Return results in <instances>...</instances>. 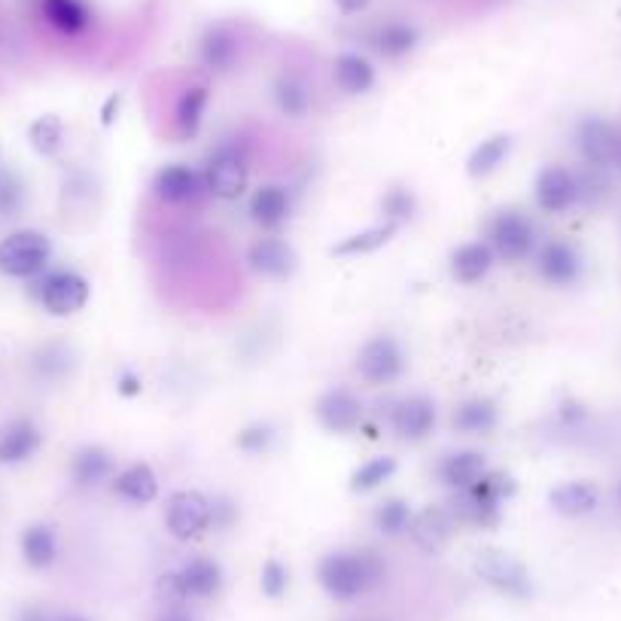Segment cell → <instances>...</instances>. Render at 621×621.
<instances>
[{
    "mask_svg": "<svg viewBox=\"0 0 621 621\" xmlns=\"http://www.w3.org/2000/svg\"><path fill=\"white\" fill-rule=\"evenodd\" d=\"M515 490H518V485H515V478L506 473V470H487V473L470 487L473 497L490 503V506H503L509 497H515Z\"/></svg>",
    "mask_w": 621,
    "mask_h": 621,
    "instance_id": "74e56055",
    "label": "cell"
},
{
    "mask_svg": "<svg viewBox=\"0 0 621 621\" xmlns=\"http://www.w3.org/2000/svg\"><path fill=\"white\" fill-rule=\"evenodd\" d=\"M247 262L266 281H286L293 278L298 269V253L293 244L278 238V235H266L247 247Z\"/></svg>",
    "mask_w": 621,
    "mask_h": 621,
    "instance_id": "7c38bea8",
    "label": "cell"
},
{
    "mask_svg": "<svg viewBox=\"0 0 621 621\" xmlns=\"http://www.w3.org/2000/svg\"><path fill=\"white\" fill-rule=\"evenodd\" d=\"M202 183L204 192L219 199V202H238L247 192V183H250V165H247L244 149L235 147V144H219L207 156Z\"/></svg>",
    "mask_w": 621,
    "mask_h": 621,
    "instance_id": "5b68a950",
    "label": "cell"
},
{
    "mask_svg": "<svg viewBox=\"0 0 621 621\" xmlns=\"http://www.w3.org/2000/svg\"><path fill=\"white\" fill-rule=\"evenodd\" d=\"M473 569L478 579L490 585L497 595L512 597V600H530L533 597V579L527 567L512 557L509 552H500V549H482L475 554Z\"/></svg>",
    "mask_w": 621,
    "mask_h": 621,
    "instance_id": "8992f818",
    "label": "cell"
},
{
    "mask_svg": "<svg viewBox=\"0 0 621 621\" xmlns=\"http://www.w3.org/2000/svg\"><path fill=\"white\" fill-rule=\"evenodd\" d=\"M31 369H34V379L41 384H65L77 372V353L70 351L68 345L53 341V345H43L41 351L34 353Z\"/></svg>",
    "mask_w": 621,
    "mask_h": 621,
    "instance_id": "d4e9b609",
    "label": "cell"
},
{
    "mask_svg": "<svg viewBox=\"0 0 621 621\" xmlns=\"http://www.w3.org/2000/svg\"><path fill=\"white\" fill-rule=\"evenodd\" d=\"M372 0H336V7L341 10L345 15H357V13H363L365 7H369Z\"/></svg>",
    "mask_w": 621,
    "mask_h": 621,
    "instance_id": "816d5d0a",
    "label": "cell"
},
{
    "mask_svg": "<svg viewBox=\"0 0 621 621\" xmlns=\"http://www.w3.org/2000/svg\"><path fill=\"white\" fill-rule=\"evenodd\" d=\"M487 244L503 262H524L540 250V229L524 211H500L487 226Z\"/></svg>",
    "mask_w": 621,
    "mask_h": 621,
    "instance_id": "277c9868",
    "label": "cell"
},
{
    "mask_svg": "<svg viewBox=\"0 0 621 621\" xmlns=\"http://www.w3.org/2000/svg\"><path fill=\"white\" fill-rule=\"evenodd\" d=\"M314 418L324 430L348 436V432H357L363 427L365 408L357 393H351L348 387H332L314 403Z\"/></svg>",
    "mask_w": 621,
    "mask_h": 621,
    "instance_id": "30bf717a",
    "label": "cell"
},
{
    "mask_svg": "<svg viewBox=\"0 0 621 621\" xmlns=\"http://www.w3.org/2000/svg\"><path fill=\"white\" fill-rule=\"evenodd\" d=\"M381 211L387 216V223H406L415 216L418 211V199H415V192L406 190V187H393L381 195Z\"/></svg>",
    "mask_w": 621,
    "mask_h": 621,
    "instance_id": "b9f144b4",
    "label": "cell"
},
{
    "mask_svg": "<svg viewBox=\"0 0 621 621\" xmlns=\"http://www.w3.org/2000/svg\"><path fill=\"white\" fill-rule=\"evenodd\" d=\"M41 7L46 22L68 37H80L92 25V13L82 0H41Z\"/></svg>",
    "mask_w": 621,
    "mask_h": 621,
    "instance_id": "4dcf8cb0",
    "label": "cell"
},
{
    "mask_svg": "<svg viewBox=\"0 0 621 621\" xmlns=\"http://www.w3.org/2000/svg\"><path fill=\"white\" fill-rule=\"evenodd\" d=\"M238 518H241V509H238V503L232 500L229 494H214L211 497V530H229Z\"/></svg>",
    "mask_w": 621,
    "mask_h": 621,
    "instance_id": "bcb514c9",
    "label": "cell"
},
{
    "mask_svg": "<svg viewBox=\"0 0 621 621\" xmlns=\"http://www.w3.org/2000/svg\"><path fill=\"white\" fill-rule=\"evenodd\" d=\"M116 475V458L104 445H82L70 458V482L80 490H95Z\"/></svg>",
    "mask_w": 621,
    "mask_h": 621,
    "instance_id": "e0dca14e",
    "label": "cell"
},
{
    "mask_svg": "<svg viewBox=\"0 0 621 621\" xmlns=\"http://www.w3.org/2000/svg\"><path fill=\"white\" fill-rule=\"evenodd\" d=\"M332 80L345 95H365L375 86V68L360 53H341L332 65Z\"/></svg>",
    "mask_w": 621,
    "mask_h": 621,
    "instance_id": "f546056e",
    "label": "cell"
},
{
    "mask_svg": "<svg viewBox=\"0 0 621 621\" xmlns=\"http://www.w3.org/2000/svg\"><path fill=\"white\" fill-rule=\"evenodd\" d=\"M619 500H621V482H619Z\"/></svg>",
    "mask_w": 621,
    "mask_h": 621,
    "instance_id": "9f6ffc18",
    "label": "cell"
},
{
    "mask_svg": "<svg viewBox=\"0 0 621 621\" xmlns=\"http://www.w3.org/2000/svg\"><path fill=\"white\" fill-rule=\"evenodd\" d=\"M533 199L545 214H567L569 207L579 204L576 171H569L564 165H545L533 183Z\"/></svg>",
    "mask_w": 621,
    "mask_h": 621,
    "instance_id": "8fae6325",
    "label": "cell"
},
{
    "mask_svg": "<svg viewBox=\"0 0 621 621\" xmlns=\"http://www.w3.org/2000/svg\"><path fill=\"white\" fill-rule=\"evenodd\" d=\"M420 43V31L411 22H399V19H393V22H381L372 34H369V46L381 55V58H387V61H399V58H406L418 49Z\"/></svg>",
    "mask_w": 621,
    "mask_h": 621,
    "instance_id": "44dd1931",
    "label": "cell"
},
{
    "mask_svg": "<svg viewBox=\"0 0 621 621\" xmlns=\"http://www.w3.org/2000/svg\"><path fill=\"white\" fill-rule=\"evenodd\" d=\"M43 445L41 427L31 418H15L0 430V463L13 466V463H25L37 454Z\"/></svg>",
    "mask_w": 621,
    "mask_h": 621,
    "instance_id": "ffe728a7",
    "label": "cell"
},
{
    "mask_svg": "<svg viewBox=\"0 0 621 621\" xmlns=\"http://www.w3.org/2000/svg\"><path fill=\"white\" fill-rule=\"evenodd\" d=\"M576 147H579L585 165L607 171L609 165L619 162L621 132L616 128V122L603 120V116H582L576 125Z\"/></svg>",
    "mask_w": 621,
    "mask_h": 621,
    "instance_id": "9c48e42d",
    "label": "cell"
},
{
    "mask_svg": "<svg viewBox=\"0 0 621 621\" xmlns=\"http://www.w3.org/2000/svg\"><path fill=\"white\" fill-rule=\"evenodd\" d=\"M259 588H262V595L271 597V600L284 597L286 588H290V569H286L281 561L269 557V561L262 564V569H259Z\"/></svg>",
    "mask_w": 621,
    "mask_h": 621,
    "instance_id": "7bdbcfd3",
    "label": "cell"
},
{
    "mask_svg": "<svg viewBox=\"0 0 621 621\" xmlns=\"http://www.w3.org/2000/svg\"><path fill=\"white\" fill-rule=\"evenodd\" d=\"M616 165H619V168H621V147H619V162H616Z\"/></svg>",
    "mask_w": 621,
    "mask_h": 621,
    "instance_id": "11a10c76",
    "label": "cell"
},
{
    "mask_svg": "<svg viewBox=\"0 0 621 621\" xmlns=\"http://www.w3.org/2000/svg\"><path fill=\"white\" fill-rule=\"evenodd\" d=\"M27 140L41 156H55L58 149L65 147V125L58 116H41V120L31 122Z\"/></svg>",
    "mask_w": 621,
    "mask_h": 621,
    "instance_id": "f35d334b",
    "label": "cell"
},
{
    "mask_svg": "<svg viewBox=\"0 0 621 621\" xmlns=\"http://www.w3.org/2000/svg\"><path fill=\"white\" fill-rule=\"evenodd\" d=\"M509 153H512V135L485 137V140L470 153V159H466V174L475 177V180L490 177L509 159Z\"/></svg>",
    "mask_w": 621,
    "mask_h": 621,
    "instance_id": "836d02e7",
    "label": "cell"
},
{
    "mask_svg": "<svg viewBox=\"0 0 621 621\" xmlns=\"http://www.w3.org/2000/svg\"><path fill=\"white\" fill-rule=\"evenodd\" d=\"M274 439H278L274 427L266 424V420H257V424H247L244 430H238V436H235V445H238V451H244V454H253V458H259V454H269L271 445H274Z\"/></svg>",
    "mask_w": 621,
    "mask_h": 621,
    "instance_id": "ab89813d",
    "label": "cell"
},
{
    "mask_svg": "<svg viewBox=\"0 0 621 621\" xmlns=\"http://www.w3.org/2000/svg\"><path fill=\"white\" fill-rule=\"evenodd\" d=\"M22 557L31 569H49L58 557V533L53 524H31L22 530Z\"/></svg>",
    "mask_w": 621,
    "mask_h": 621,
    "instance_id": "d6a6232c",
    "label": "cell"
},
{
    "mask_svg": "<svg viewBox=\"0 0 621 621\" xmlns=\"http://www.w3.org/2000/svg\"><path fill=\"white\" fill-rule=\"evenodd\" d=\"M204 190L202 177L192 171L190 165H165L159 174L153 177V192L165 204H190Z\"/></svg>",
    "mask_w": 621,
    "mask_h": 621,
    "instance_id": "d6986e66",
    "label": "cell"
},
{
    "mask_svg": "<svg viewBox=\"0 0 621 621\" xmlns=\"http://www.w3.org/2000/svg\"><path fill=\"white\" fill-rule=\"evenodd\" d=\"M153 621H199V619H195V612H190L187 607H162V612H159Z\"/></svg>",
    "mask_w": 621,
    "mask_h": 621,
    "instance_id": "c3c4849f",
    "label": "cell"
},
{
    "mask_svg": "<svg viewBox=\"0 0 621 621\" xmlns=\"http://www.w3.org/2000/svg\"><path fill=\"white\" fill-rule=\"evenodd\" d=\"M290 192L286 187H278V183H266L259 187L253 195H250V219L262 226V229H281L286 219H290Z\"/></svg>",
    "mask_w": 621,
    "mask_h": 621,
    "instance_id": "603a6c76",
    "label": "cell"
},
{
    "mask_svg": "<svg viewBox=\"0 0 621 621\" xmlns=\"http://www.w3.org/2000/svg\"><path fill=\"white\" fill-rule=\"evenodd\" d=\"M53 262V241L37 229H19L0 241V274L34 281Z\"/></svg>",
    "mask_w": 621,
    "mask_h": 621,
    "instance_id": "3957f363",
    "label": "cell"
},
{
    "mask_svg": "<svg viewBox=\"0 0 621 621\" xmlns=\"http://www.w3.org/2000/svg\"><path fill=\"white\" fill-rule=\"evenodd\" d=\"M561 418L567 420V424H576V420L585 418V408H582L579 403H564V406H561Z\"/></svg>",
    "mask_w": 621,
    "mask_h": 621,
    "instance_id": "f5cc1de1",
    "label": "cell"
},
{
    "mask_svg": "<svg viewBox=\"0 0 621 621\" xmlns=\"http://www.w3.org/2000/svg\"><path fill=\"white\" fill-rule=\"evenodd\" d=\"M207 101H211V89L207 86H190V89H183V95L177 98L174 128L180 140H190V137L199 135Z\"/></svg>",
    "mask_w": 621,
    "mask_h": 621,
    "instance_id": "1f68e13d",
    "label": "cell"
},
{
    "mask_svg": "<svg viewBox=\"0 0 621 621\" xmlns=\"http://www.w3.org/2000/svg\"><path fill=\"white\" fill-rule=\"evenodd\" d=\"M120 108H122V95H110L108 104H104V110H101V125H113V120H116Z\"/></svg>",
    "mask_w": 621,
    "mask_h": 621,
    "instance_id": "f907efd6",
    "label": "cell"
},
{
    "mask_svg": "<svg viewBox=\"0 0 621 621\" xmlns=\"http://www.w3.org/2000/svg\"><path fill=\"white\" fill-rule=\"evenodd\" d=\"M411 503L399 500V497H391V500L379 503V509L372 515V524L379 533L384 537H399L406 533L408 524H411Z\"/></svg>",
    "mask_w": 621,
    "mask_h": 621,
    "instance_id": "d590c367",
    "label": "cell"
},
{
    "mask_svg": "<svg viewBox=\"0 0 621 621\" xmlns=\"http://www.w3.org/2000/svg\"><path fill=\"white\" fill-rule=\"evenodd\" d=\"M387 576V564L379 552L360 549V552H329L317 564V582L326 595L338 603H351L357 597L379 588Z\"/></svg>",
    "mask_w": 621,
    "mask_h": 621,
    "instance_id": "6da1fadb",
    "label": "cell"
},
{
    "mask_svg": "<svg viewBox=\"0 0 621 621\" xmlns=\"http://www.w3.org/2000/svg\"><path fill=\"white\" fill-rule=\"evenodd\" d=\"M406 369V353L393 336H375L365 341L357 353V372L365 384L372 387H387L403 375Z\"/></svg>",
    "mask_w": 621,
    "mask_h": 621,
    "instance_id": "ba28073f",
    "label": "cell"
},
{
    "mask_svg": "<svg viewBox=\"0 0 621 621\" xmlns=\"http://www.w3.org/2000/svg\"><path fill=\"white\" fill-rule=\"evenodd\" d=\"M549 503L557 515L564 518H585L597 509L600 490L591 482H564L549 494Z\"/></svg>",
    "mask_w": 621,
    "mask_h": 621,
    "instance_id": "83f0119b",
    "label": "cell"
},
{
    "mask_svg": "<svg viewBox=\"0 0 621 621\" xmlns=\"http://www.w3.org/2000/svg\"><path fill=\"white\" fill-rule=\"evenodd\" d=\"M396 475V460L393 458H372L365 460L360 470L351 473V490L353 494H372L379 490L384 482H391Z\"/></svg>",
    "mask_w": 621,
    "mask_h": 621,
    "instance_id": "8d00e7d4",
    "label": "cell"
},
{
    "mask_svg": "<svg viewBox=\"0 0 621 621\" xmlns=\"http://www.w3.org/2000/svg\"><path fill=\"white\" fill-rule=\"evenodd\" d=\"M487 473V458L482 451H454L439 463V478L442 485H448L454 494L458 490H470V487Z\"/></svg>",
    "mask_w": 621,
    "mask_h": 621,
    "instance_id": "cb8c5ba5",
    "label": "cell"
},
{
    "mask_svg": "<svg viewBox=\"0 0 621 621\" xmlns=\"http://www.w3.org/2000/svg\"><path fill=\"white\" fill-rule=\"evenodd\" d=\"M165 527L177 542H195L211 530V497L202 490H174L165 503Z\"/></svg>",
    "mask_w": 621,
    "mask_h": 621,
    "instance_id": "52a82bcc",
    "label": "cell"
},
{
    "mask_svg": "<svg viewBox=\"0 0 621 621\" xmlns=\"http://www.w3.org/2000/svg\"><path fill=\"white\" fill-rule=\"evenodd\" d=\"M494 250L487 241H470L451 253V278L463 286L482 284L487 271L494 269Z\"/></svg>",
    "mask_w": 621,
    "mask_h": 621,
    "instance_id": "7402d4cb",
    "label": "cell"
},
{
    "mask_svg": "<svg viewBox=\"0 0 621 621\" xmlns=\"http://www.w3.org/2000/svg\"><path fill=\"white\" fill-rule=\"evenodd\" d=\"M53 621H89V619L80 616V612H58V616H53Z\"/></svg>",
    "mask_w": 621,
    "mask_h": 621,
    "instance_id": "db71d44e",
    "label": "cell"
},
{
    "mask_svg": "<svg viewBox=\"0 0 621 621\" xmlns=\"http://www.w3.org/2000/svg\"><path fill=\"white\" fill-rule=\"evenodd\" d=\"M396 223H384V226H372V229L357 232V235H348L329 250L332 257H365V253H375L384 244H391V238L396 235Z\"/></svg>",
    "mask_w": 621,
    "mask_h": 621,
    "instance_id": "e575fe53",
    "label": "cell"
},
{
    "mask_svg": "<svg viewBox=\"0 0 621 621\" xmlns=\"http://www.w3.org/2000/svg\"><path fill=\"white\" fill-rule=\"evenodd\" d=\"M31 296L37 298V305L46 314L70 317V314H80L86 308V302L92 296V286L80 271L46 269L31 281Z\"/></svg>",
    "mask_w": 621,
    "mask_h": 621,
    "instance_id": "7a4b0ae2",
    "label": "cell"
},
{
    "mask_svg": "<svg viewBox=\"0 0 621 621\" xmlns=\"http://www.w3.org/2000/svg\"><path fill=\"white\" fill-rule=\"evenodd\" d=\"M454 527H458V521H454L451 509H445V506H427V509L411 515L408 537H411V542L418 545L420 552L439 554L448 545V540H451Z\"/></svg>",
    "mask_w": 621,
    "mask_h": 621,
    "instance_id": "9a60e30c",
    "label": "cell"
},
{
    "mask_svg": "<svg viewBox=\"0 0 621 621\" xmlns=\"http://www.w3.org/2000/svg\"><path fill=\"white\" fill-rule=\"evenodd\" d=\"M238 55H241V41H238L235 27L226 25V22L204 27L202 41H199V61L211 74H229L238 61Z\"/></svg>",
    "mask_w": 621,
    "mask_h": 621,
    "instance_id": "2e32d148",
    "label": "cell"
},
{
    "mask_svg": "<svg viewBox=\"0 0 621 621\" xmlns=\"http://www.w3.org/2000/svg\"><path fill=\"white\" fill-rule=\"evenodd\" d=\"M113 494L120 497V500L132 503V506H147L159 497V475L156 470L144 463V460H137L132 466H125L120 473L113 475Z\"/></svg>",
    "mask_w": 621,
    "mask_h": 621,
    "instance_id": "ac0fdd59",
    "label": "cell"
},
{
    "mask_svg": "<svg viewBox=\"0 0 621 621\" xmlns=\"http://www.w3.org/2000/svg\"><path fill=\"white\" fill-rule=\"evenodd\" d=\"M537 269L545 284L573 286L582 278V257L573 244L552 238L537 250Z\"/></svg>",
    "mask_w": 621,
    "mask_h": 621,
    "instance_id": "5bb4252c",
    "label": "cell"
},
{
    "mask_svg": "<svg viewBox=\"0 0 621 621\" xmlns=\"http://www.w3.org/2000/svg\"><path fill=\"white\" fill-rule=\"evenodd\" d=\"M116 391H120V396H140L144 393V381H140V375L137 372H132V369H122L120 379H116Z\"/></svg>",
    "mask_w": 621,
    "mask_h": 621,
    "instance_id": "7dc6e473",
    "label": "cell"
},
{
    "mask_svg": "<svg viewBox=\"0 0 621 621\" xmlns=\"http://www.w3.org/2000/svg\"><path fill=\"white\" fill-rule=\"evenodd\" d=\"M391 427L403 442H424L436 427V403L430 396H403L391 408Z\"/></svg>",
    "mask_w": 621,
    "mask_h": 621,
    "instance_id": "4fadbf2b",
    "label": "cell"
},
{
    "mask_svg": "<svg viewBox=\"0 0 621 621\" xmlns=\"http://www.w3.org/2000/svg\"><path fill=\"white\" fill-rule=\"evenodd\" d=\"M156 600H159L162 607H187V603H190V591H187L183 576H180L177 569L162 573V576L156 579Z\"/></svg>",
    "mask_w": 621,
    "mask_h": 621,
    "instance_id": "ee69618b",
    "label": "cell"
},
{
    "mask_svg": "<svg viewBox=\"0 0 621 621\" xmlns=\"http://www.w3.org/2000/svg\"><path fill=\"white\" fill-rule=\"evenodd\" d=\"M451 424L463 436H487V432L497 430V424H500V408L487 396H473V399H466V403H460L454 408Z\"/></svg>",
    "mask_w": 621,
    "mask_h": 621,
    "instance_id": "484cf974",
    "label": "cell"
},
{
    "mask_svg": "<svg viewBox=\"0 0 621 621\" xmlns=\"http://www.w3.org/2000/svg\"><path fill=\"white\" fill-rule=\"evenodd\" d=\"M25 183L13 171H0V219H10L25 211Z\"/></svg>",
    "mask_w": 621,
    "mask_h": 621,
    "instance_id": "60d3db41",
    "label": "cell"
},
{
    "mask_svg": "<svg viewBox=\"0 0 621 621\" xmlns=\"http://www.w3.org/2000/svg\"><path fill=\"white\" fill-rule=\"evenodd\" d=\"M15 621H53V612L43 607H25L15 612Z\"/></svg>",
    "mask_w": 621,
    "mask_h": 621,
    "instance_id": "681fc988",
    "label": "cell"
},
{
    "mask_svg": "<svg viewBox=\"0 0 621 621\" xmlns=\"http://www.w3.org/2000/svg\"><path fill=\"white\" fill-rule=\"evenodd\" d=\"M271 98H274V108L281 110L286 120H302V116H308L310 89L305 77H298L293 70H284V74L274 80Z\"/></svg>",
    "mask_w": 621,
    "mask_h": 621,
    "instance_id": "f1b7e54d",
    "label": "cell"
},
{
    "mask_svg": "<svg viewBox=\"0 0 621 621\" xmlns=\"http://www.w3.org/2000/svg\"><path fill=\"white\" fill-rule=\"evenodd\" d=\"M576 183H579V204H597L607 199V177L600 168H591V165H585V171L576 174Z\"/></svg>",
    "mask_w": 621,
    "mask_h": 621,
    "instance_id": "f6af8a7d",
    "label": "cell"
},
{
    "mask_svg": "<svg viewBox=\"0 0 621 621\" xmlns=\"http://www.w3.org/2000/svg\"><path fill=\"white\" fill-rule=\"evenodd\" d=\"M183 576V585L190 591V600H211L219 595L223 588V567L216 564L214 557H202L195 554L190 561H183V567L177 569Z\"/></svg>",
    "mask_w": 621,
    "mask_h": 621,
    "instance_id": "4316f807",
    "label": "cell"
}]
</instances>
